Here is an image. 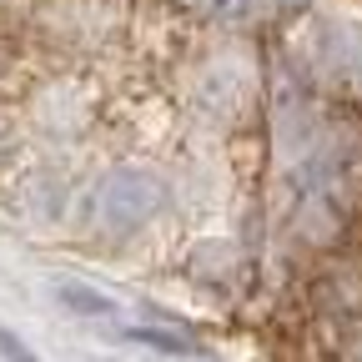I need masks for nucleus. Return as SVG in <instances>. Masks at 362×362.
Returning a JSON list of instances; mask_svg holds the SVG:
<instances>
[{
    "label": "nucleus",
    "instance_id": "obj_6",
    "mask_svg": "<svg viewBox=\"0 0 362 362\" xmlns=\"http://www.w3.org/2000/svg\"><path fill=\"white\" fill-rule=\"evenodd\" d=\"M197 6L206 11V16H216V21H237V16H247L257 0H197Z\"/></svg>",
    "mask_w": 362,
    "mask_h": 362
},
{
    "label": "nucleus",
    "instance_id": "obj_5",
    "mask_svg": "<svg viewBox=\"0 0 362 362\" xmlns=\"http://www.w3.org/2000/svg\"><path fill=\"white\" fill-rule=\"evenodd\" d=\"M61 302H66V307H76V312H90V317L116 312V307H111V297L90 292V287H81V282H61Z\"/></svg>",
    "mask_w": 362,
    "mask_h": 362
},
{
    "label": "nucleus",
    "instance_id": "obj_4",
    "mask_svg": "<svg viewBox=\"0 0 362 362\" xmlns=\"http://www.w3.org/2000/svg\"><path fill=\"white\" fill-rule=\"evenodd\" d=\"M126 337H131V342H146V347H156V352H171V357H197V342H187V337H171V332L126 327Z\"/></svg>",
    "mask_w": 362,
    "mask_h": 362
},
{
    "label": "nucleus",
    "instance_id": "obj_7",
    "mask_svg": "<svg viewBox=\"0 0 362 362\" xmlns=\"http://www.w3.org/2000/svg\"><path fill=\"white\" fill-rule=\"evenodd\" d=\"M0 362H40V357H35L11 327H0Z\"/></svg>",
    "mask_w": 362,
    "mask_h": 362
},
{
    "label": "nucleus",
    "instance_id": "obj_8",
    "mask_svg": "<svg viewBox=\"0 0 362 362\" xmlns=\"http://www.w3.org/2000/svg\"><path fill=\"white\" fill-rule=\"evenodd\" d=\"M302 6H307V0H257V11H267V16H292Z\"/></svg>",
    "mask_w": 362,
    "mask_h": 362
},
{
    "label": "nucleus",
    "instance_id": "obj_1",
    "mask_svg": "<svg viewBox=\"0 0 362 362\" xmlns=\"http://www.w3.org/2000/svg\"><path fill=\"white\" fill-rule=\"evenodd\" d=\"M357 192V146L347 136H327L302 166H297V211L317 216L322 211L327 226L347 216Z\"/></svg>",
    "mask_w": 362,
    "mask_h": 362
},
{
    "label": "nucleus",
    "instance_id": "obj_2",
    "mask_svg": "<svg viewBox=\"0 0 362 362\" xmlns=\"http://www.w3.org/2000/svg\"><path fill=\"white\" fill-rule=\"evenodd\" d=\"M161 211V181L151 171H136V166H121L111 176H101L96 197H90V216H96L101 232L111 237H131Z\"/></svg>",
    "mask_w": 362,
    "mask_h": 362
},
{
    "label": "nucleus",
    "instance_id": "obj_3",
    "mask_svg": "<svg viewBox=\"0 0 362 362\" xmlns=\"http://www.w3.org/2000/svg\"><path fill=\"white\" fill-rule=\"evenodd\" d=\"M307 66L332 90H362V25L322 21L307 35Z\"/></svg>",
    "mask_w": 362,
    "mask_h": 362
}]
</instances>
